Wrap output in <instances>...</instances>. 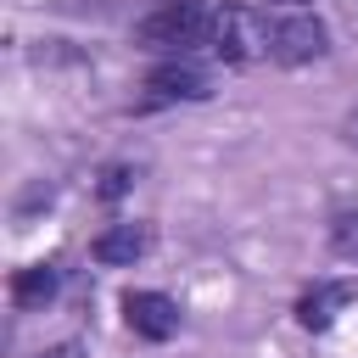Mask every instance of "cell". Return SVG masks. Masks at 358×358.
<instances>
[{"label":"cell","mask_w":358,"mask_h":358,"mask_svg":"<svg viewBox=\"0 0 358 358\" xmlns=\"http://www.w3.org/2000/svg\"><path fill=\"white\" fill-rule=\"evenodd\" d=\"M213 34V6L207 0H162L134 22V45L151 56H190L207 50Z\"/></svg>","instance_id":"obj_1"},{"label":"cell","mask_w":358,"mask_h":358,"mask_svg":"<svg viewBox=\"0 0 358 358\" xmlns=\"http://www.w3.org/2000/svg\"><path fill=\"white\" fill-rule=\"evenodd\" d=\"M207 50H213L218 62H229V67L268 56V17H263V11H252V6H213Z\"/></svg>","instance_id":"obj_2"},{"label":"cell","mask_w":358,"mask_h":358,"mask_svg":"<svg viewBox=\"0 0 358 358\" xmlns=\"http://www.w3.org/2000/svg\"><path fill=\"white\" fill-rule=\"evenodd\" d=\"M213 78L190 62V56H168L145 73V95L134 101V112H157V106H179V101H207Z\"/></svg>","instance_id":"obj_3"},{"label":"cell","mask_w":358,"mask_h":358,"mask_svg":"<svg viewBox=\"0 0 358 358\" xmlns=\"http://www.w3.org/2000/svg\"><path fill=\"white\" fill-rule=\"evenodd\" d=\"M330 50V34L319 17L296 11V17H268V62L280 67H302V62H319Z\"/></svg>","instance_id":"obj_4"},{"label":"cell","mask_w":358,"mask_h":358,"mask_svg":"<svg viewBox=\"0 0 358 358\" xmlns=\"http://www.w3.org/2000/svg\"><path fill=\"white\" fill-rule=\"evenodd\" d=\"M123 324L140 341H168L179 336V302L168 291H123Z\"/></svg>","instance_id":"obj_5"},{"label":"cell","mask_w":358,"mask_h":358,"mask_svg":"<svg viewBox=\"0 0 358 358\" xmlns=\"http://www.w3.org/2000/svg\"><path fill=\"white\" fill-rule=\"evenodd\" d=\"M151 241H157V229H151L145 218H123V224H106V229L90 241V257L106 263V268H129V263H140V257L151 252Z\"/></svg>","instance_id":"obj_6"},{"label":"cell","mask_w":358,"mask_h":358,"mask_svg":"<svg viewBox=\"0 0 358 358\" xmlns=\"http://www.w3.org/2000/svg\"><path fill=\"white\" fill-rule=\"evenodd\" d=\"M347 302H358V285L352 280H324V285H313V291L296 296V324L302 330H330Z\"/></svg>","instance_id":"obj_7"},{"label":"cell","mask_w":358,"mask_h":358,"mask_svg":"<svg viewBox=\"0 0 358 358\" xmlns=\"http://www.w3.org/2000/svg\"><path fill=\"white\" fill-rule=\"evenodd\" d=\"M56 291H62V263H28L11 280V302L17 308H45Z\"/></svg>","instance_id":"obj_8"},{"label":"cell","mask_w":358,"mask_h":358,"mask_svg":"<svg viewBox=\"0 0 358 358\" xmlns=\"http://www.w3.org/2000/svg\"><path fill=\"white\" fill-rule=\"evenodd\" d=\"M330 252L347 257V263H358V207L330 213Z\"/></svg>","instance_id":"obj_9"},{"label":"cell","mask_w":358,"mask_h":358,"mask_svg":"<svg viewBox=\"0 0 358 358\" xmlns=\"http://www.w3.org/2000/svg\"><path fill=\"white\" fill-rule=\"evenodd\" d=\"M129 185H134V168H129V162H112V168L101 173V185H95V190H101V201H117Z\"/></svg>","instance_id":"obj_10"},{"label":"cell","mask_w":358,"mask_h":358,"mask_svg":"<svg viewBox=\"0 0 358 358\" xmlns=\"http://www.w3.org/2000/svg\"><path fill=\"white\" fill-rule=\"evenodd\" d=\"M39 358H84V347H78V341H62V347H50V352H39Z\"/></svg>","instance_id":"obj_11"},{"label":"cell","mask_w":358,"mask_h":358,"mask_svg":"<svg viewBox=\"0 0 358 358\" xmlns=\"http://www.w3.org/2000/svg\"><path fill=\"white\" fill-rule=\"evenodd\" d=\"M347 140H352V145H358V117H347Z\"/></svg>","instance_id":"obj_12"},{"label":"cell","mask_w":358,"mask_h":358,"mask_svg":"<svg viewBox=\"0 0 358 358\" xmlns=\"http://www.w3.org/2000/svg\"><path fill=\"white\" fill-rule=\"evenodd\" d=\"M274 6H291V11H302V6H313V0H274Z\"/></svg>","instance_id":"obj_13"}]
</instances>
